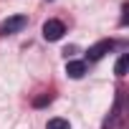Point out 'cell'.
Here are the masks:
<instances>
[{"label":"cell","instance_id":"5b68a950","mask_svg":"<svg viewBox=\"0 0 129 129\" xmlns=\"http://www.w3.org/2000/svg\"><path fill=\"white\" fill-rule=\"evenodd\" d=\"M126 66H129V56L124 53V56L116 61V66H114V74H116L119 79H121V76H126Z\"/></svg>","mask_w":129,"mask_h":129},{"label":"cell","instance_id":"6da1fadb","mask_svg":"<svg viewBox=\"0 0 129 129\" xmlns=\"http://www.w3.org/2000/svg\"><path fill=\"white\" fill-rule=\"evenodd\" d=\"M25 25H28V18L25 15H10L8 20L0 23V36H13V33L23 30Z\"/></svg>","mask_w":129,"mask_h":129},{"label":"cell","instance_id":"277c9868","mask_svg":"<svg viewBox=\"0 0 129 129\" xmlns=\"http://www.w3.org/2000/svg\"><path fill=\"white\" fill-rule=\"evenodd\" d=\"M66 74H69L71 79H81V76L86 74V63H84V61H69V63H66Z\"/></svg>","mask_w":129,"mask_h":129},{"label":"cell","instance_id":"3957f363","mask_svg":"<svg viewBox=\"0 0 129 129\" xmlns=\"http://www.w3.org/2000/svg\"><path fill=\"white\" fill-rule=\"evenodd\" d=\"M63 33H66V25H63L61 20H46L43 23V38L46 41H58V38H63Z\"/></svg>","mask_w":129,"mask_h":129},{"label":"cell","instance_id":"8992f818","mask_svg":"<svg viewBox=\"0 0 129 129\" xmlns=\"http://www.w3.org/2000/svg\"><path fill=\"white\" fill-rule=\"evenodd\" d=\"M46 129H71V124H69L66 119H61V116H56V119H48Z\"/></svg>","mask_w":129,"mask_h":129},{"label":"cell","instance_id":"52a82bcc","mask_svg":"<svg viewBox=\"0 0 129 129\" xmlns=\"http://www.w3.org/2000/svg\"><path fill=\"white\" fill-rule=\"evenodd\" d=\"M51 101H53V94H43V96H36V99H33V106L41 109V106H46V104H51Z\"/></svg>","mask_w":129,"mask_h":129},{"label":"cell","instance_id":"7a4b0ae2","mask_svg":"<svg viewBox=\"0 0 129 129\" xmlns=\"http://www.w3.org/2000/svg\"><path fill=\"white\" fill-rule=\"evenodd\" d=\"M111 48H114V41H111V38H104V41L94 43V46L86 51V58H89V61H101V58H104Z\"/></svg>","mask_w":129,"mask_h":129}]
</instances>
